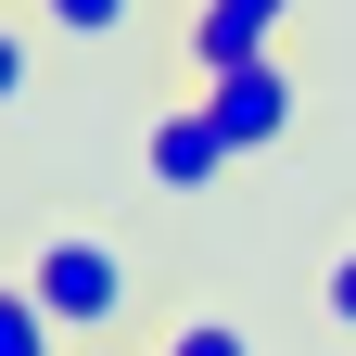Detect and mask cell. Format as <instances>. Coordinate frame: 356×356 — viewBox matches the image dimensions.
I'll return each instance as SVG.
<instances>
[{
    "instance_id": "1",
    "label": "cell",
    "mask_w": 356,
    "mask_h": 356,
    "mask_svg": "<svg viewBox=\"0 0 356 356\" xmlns=\"http://www.w3.org/2000/svg\"><path fill=\"white\" fill-rule=\"evenodd\" d=\"M13 280L51 305V331H64V343H102L127 305H140V280H127V242H115V229H89V216H76V229H38Z\"/></svg>"
},
{
    "instance_id": "2",
    "label": "cell",
    "mask_w": 356,
    "mask_h": 356,
    "mask_svg": "<svg viewBox=\"0 0 356 356\" xmlns=\"http://www.w3.org/2000/svg\"><path fill=\"white\" fill-rule=\"evenodd\" d=\"M293 102H305V89H293L280 51H254V64H229V76H204V115L229 127V153H280V140H293Z\"/></svg>"
},
{
    "instance_id": "3",
    "label": "cell",
    "mask_w": 356,
    "mask_h": 356,
    "mask_svg": "<svg viewBox=\"0 0 356 356\" xmlns=\"http://www.w3.org/2000/svg\"><path fill=\"white\" fill-rule=\"evenodd\" d=\"M229 165H242V153H229V127H216L204 102H178V115H153V127H140V178H153L165 204H191V191H216Z\"/></svg>"
},
{
    "instance_id": "4",
    "label": "cell",
    "mask_w": 356,
    "mask_h": 356,
    "mask_svg": "<svg viewBox=\"0 0 356 356\" xmlns=\"http://www.w3.org/2000/svg\"><path fill=\"white\" fill-rule=\"evenodd\" d=\"M280 26H293V0H191V64L229 76L254 51H280Z\"/></svg>"
},
{
    "instance_id": "5",
    "label": "cell",
    "mask_w": 356,
    "mask_h": 356,
    "mask_svg": "<svg viewBox=\"0 0 356 356\" xmlns=\"http://www.w3.org/2000/svg\"><path fill=\"white\" fill-rule=\"evenodd\" d=\"M0 356H64V331H51V305H38L26 280H0Z\"/></svg>"
},
{
    "instance_id": "6",
    "label": "cell",
    "mask_w": 356,
    "mask_h": 356,
    "mask_svg": "<svg viewBox=\"0 0 356 356\" xmlns=\"http://www.w3.org/2000/svg\"><path fill=\"white\" fill-rule=\"evenodd\" d=\"M38 26L51 38H127V13H140V0H26Z\"/></svg>"
},
{
    "instance_id": "7",
    "label": "cell",
    "mask_w": 356,
    "mask_h": 356,
    "mask_svg": "<svg viewBox=\"0 0 356 356\" xmlns=\"http://www.w3.org/2000/svg\"><path fill=\"white\" fill-rule=\"evenodd\" d=\"M153 356H254V331H242V318H216V305H204V318H178V331H165Z\"/></svg>"
},
{
    "instance_id": "8",
    "label": "cell",
    "mask_w": 356,
    "mask_h": 356,
    "mask_svg": "<svg viewBox=\"0 0 356 356\" xmlns=\"http://www.w3.org/2000/svg\"><path fill=\"white\" fill-rule=\"evenodd\" d=\"M318 318H331V331H356V242L331 254V280H318Z\"/></svg>"
}]
</instances>
